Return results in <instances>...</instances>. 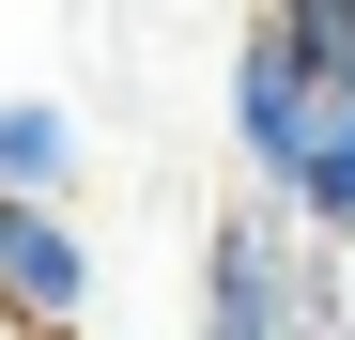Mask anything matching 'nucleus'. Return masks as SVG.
Returning a JSON list of instances; mask_svg holds the SVG:
<instances>
[{
    "instance_id": "obj_1",
    "label": "nucleus",
    "mask_w": 355,
    "mask_h": 340,
    "mask_svg": "<svg viewBox=\"0 0 355 340\" xmlns=\"http://www.w3.org/2000/svg\"><path fill=\"white\" fill-rule=\"evenodd\" d=\"M0 325L16 340H78L93 325V232H78V201L0 186Z\"/></svg>"
},
{
    "instance_id": "obj_2",
    "label": "nucleus",
    "mask_w": 355,
    "mask_h": 340,
    "mask_svg": "<svg viewBox=\"0 0 355 340\" xmlns=\"http://www.w3.org/2000/svg\"><path fill=\"white\" fill-rule=\"evenodd\" d=\"M309 124H324V78L293 62V31H278V16H248V46H232V155H248V186H278V201H293Z\"/></svg>"
},
{
    "instance_id": "obj_3",
    "label": "nucleus",
    "mask_w": 355,
    "mask_h": 340,
    "mask_svg": "<svg viewBox=\"0 0 355 340\" xmlns=\"http://www.w3.org/2000/svg\"><path fill=\"white\" fill-rule=\"evenodd\" d=\"M293 216L324 248H355V78H324V124H309V170H293Z\"/></svg>"
},
{
    "instance_id": "obj_4",
    "label": "nucleus",
    "mask_w": 355,
    "mask_h": 340,
    "mask_svg": "<svg viewBox=\"0 0 355 340\" xmlns=\"http://www.w3.org/2000/svg\"><path fill=\"white\" fill-rule=\"evenodd\" d=\"M0 186L78 201V108H46V93H16V108H0Z\"/></svg>"
},
{
    "instance_id": "obj_5",
    "label": "nucleus",
    "mask_w": 355,
    "mask_h": 340,
    "mask_svg": "<svg viewBox=\"0 0 355 340\" xmlns=\"http://www.w3.org/2000/svg\"><path fill=\"white\" fill-rule=\"evenodd\" d=\"M263 16L293 31V62H309V78H355V0H263Z\"/></svg>"
},
{
    "instance_id": "obj_6",
    "label": "nucleus",
    "mask_w": 355,
    "mask_h": 340,
    "mask_svg": "<svg viewBox=\"0 0 355 340\" xmlns=\"http://www.w3.org/2000/svg\"><path fill=\"white\" fill-rule=\"evenodd\" d=\"M0 340H16V325H0Z\"/></svg>"
},
{
    "instance_id": "obj_7",
    "label": "nucleus",
    "mask_w": 355,
    "mask_h": 340,
    "mask_svg": "<svg viewBox=\"0 0 355 340\" xmlns=\"http://www.w3.org/2000/svg\"><path fill=\"white\" fill-rule=\"evenodd\" d=\"M340 340H355V325H340Z\"/></svg>"
}]
</instances>
